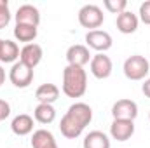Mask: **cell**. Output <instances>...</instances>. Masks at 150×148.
<instances>
[{"label":"cell","instance_id":"obj_1","mask_svg":"<svg viewBox=\"0 0 150 148\" xmlns=\"http://www.w3.org/2000/svg\"><path fill=\"white\" fill-rule=\"evenodd\" d=\"M87 91V73L80 66L68 65L63 70V92L68 98H82Z\"/></svg>","mask_w":150,"mask_h":148},{"label":"cell","instance_id":"obj_2","mask_svg":"<svg viewBox=\"0 0 150 148\" xmlns=\"http://www.w3.org/2000/svg\"><path fill=\"white\" fill-rule=\"evenodd\" d=\"M122 70H124V75L129 80H143L150 72L149 59L142 54H133L124 61Z\"/></svg>","mask_w":150,"mask_h":148},{"label":"cell","instance_id":"obj_3","mask_svg":"<svg viewBox=\"0 0 150 148\" xmlns=\"http://www.w3.org/2000/svg\"><path fill=\"white\" fill-rule=\"evenodd\" d=\"M103 21H105V14L94 4H87L79 11V23H80V26L87 28L89 32L98 30L103 25Z\"/></svg>","mask_w":150,"mask_h":148},{"label":"cell","instance_id":"obj_4","mask_svg":"<svg viewBox=\"0 0 150 148\" xmlns=\"http://www.w3.org/2000/svg\"><path fill=\"white\" fill-rule=\"evenodd\" d=\"M9 80L14 87L25 89L33 82V70L21 61H16L9 70Z\"/></svg>","mask_w":150,"mask_h":148},{"label":"cell","instance_id":"obj_5","mask_svg":"<svg viewBox=\"0 0 150 148\" xmlns=\"http://www.w3.org/2000/svg\"><path fill=\"white\" fill-rule=\"evenodd\" d=\"M89 68H91V73L94 75L98 80H105L112 75L113 65L112 59L105 54V52H98L91 58V63H89Z\"/></svg>","mask_w":150,"mask_h":148},{"label":"cell","instance_id":"obj_6","mask_svg":"<svg viewBox=\"0 0 150 148\" xmlns=\"http://www.w3.org/2000/svg\"><path fill=\"white\" fill-rule=\"evenodd\" d=\"M86 44L87 47L98 51V52H107L110 47H112L113 40L112 35L105 30H93V32H87L86 35Z\"/></svg>","mask_w":150,"mask_h":148},{"label":"cell","instance_id":"obj_7","mask_svg":"<svg viewBox=\"0 0 150 148\" xmlns=\"http://www.w3.org/2000/svg\"><path fill=\"white\" fill-rule=\"evenodd\" d=\"M65 115H68L77 125H80L82 129H86V125H89L91 120H93V108H91L87 103L77 101V103H74V105L68 108V111H67Z\"/></svg>","mask_w":150,"mask_h":148},{"label":"cell","instance_id":"obj_8","mask_svg":"<svg viewBox=\"0 0 150 148\" xmlns=\"http://www.w3.org/2000/svg\"><path fill=\"white\" fill-rule=\"evenodd\" d=\"M112 117L119 120H134L138 117V105L133 99H119L112 106Z\"/></svg>","mask_w":150,"mask_h":148},{"label":"cell","instance_id":"obj_9","mask_svg":"<svg viewBox=\"0 0 150 148\" xmlns=\"http://www.w3.org/2000/svg\"><path fill=\"white\" fill-rule=\"evenodd\" d=\"M91 52H89V47L87 45H82V44H75L70 45L68 51H67V61L68 65L72 66H80L84 68L87 63H91Z\"/></svg>","mask_w":150,"mask_h":148},{"label":"cell","instance_id":"obj_10","mask_svg":"<svg viewBox=\"0 0 150 148\" xmlns=\"http://www.w3.org/2000/svg\"><path fill=\"white\" fill-rule=\"evenodd\" d=\"M16 25H32V26H38L40 25V12L37 7L25 4L21 7H18L16 14H14Z\"/></svg>","mask_w":150,"mask_h":148},{"label":"cell","instance_id":"obj_11","mask_svg":"<svg viewBox=\"0 0 150 148\" xmlns=\"http://www.w3.org/2000/svg\"><path fill=\"white\" fill-rule=\"evenodd\" d=\"M134 134V120H119L113 118L110 125V136L117 141H127Z\"/></svg>","mask_w":150,"mask_h":148},{"label":"cell","instance_id":"obj_12","mask_svg":"<svg viewBox=\"0 0 150 148\" xmlns=\"http://www.w3.org/2000/svg\"><path fill=\"white\" fill-rule=\"evenodd\" d=\"M42 56H44L42 47L33 42V44H26V45L21 49V52H19V61L25 63L26 66H30V68L33 70L38 63L42 61Z\"/></svg>","mask_w":150,"mask_h":148},{"label":"cell","instance_id":"obj_13","mask_svg":"<svg viewBox=\"0 0 150 148\" xmlns=\"http://www.w3.org/2000/svg\"><path fill=\"white\" fill-rule=\"evenodd\" d=\"M115 25H117V30H119L120 33H124V35H131V33H134V32L138 30L140 19H138V16H136L134 12H131V11H124L122 14L117 16Z\"/></svg>","mask_w":150,"mask_h":148},{"label":"cell","instance_id":"obj_14","mask_svg":"<svg viewBox=\"0 0 150 148\" xmlns=\"http://www.w3.org/2000/svg\"><path fill=\"white\" fill-rule=\"evenodd\" d=\"M11 129L16 136H28L33 132V117L26 115V113H19L12 118L11 122Z\"/></svg>","mask_w":150,"mask_h":148},{"label":"cell","instance_id":"obj_15","mask_svg":"<svg viewBox=\"0 0 150 148\" xmlns=\"http://www.w3.org/2000/svg\"><path fill=\"white\" fill-rule=\"evenodd\" d=\"M35 98L38 99V103L52 105L59 98V87L56 84H42V85H38L37 91H35Z\"/></svg>","mask_w":150,"mask_h":148},{"label":"cell","instance_id":"obj_16","mask_svg":"<svg viewBox=\"0 0 150 148\" xmlns=\"http://www.w3.org/2000/svg\"><path fill=\"white\" fill-rule=\"evenodd\" d=\"M32 148H58V143L51 131L37 129L32 134Z\"/></svg>","mask_w":150,"mask_h":148},{"label":"cell","instance_id":"obj_17","mask_svg":"<svg viewBox=\"0 0 150 148\" xmlns=\"http://www.w3.org/2000/svg\"><path fill=\"white\" fill-rule=\"evenodd\" d=\"M19 45L12 40H2L0 45V63H16L19 59Z\"/></svg>","mask_w":150,"mask_h":148},{"label":"cell","instance_id":"obj_18","mask_svg":"<svg viewBox=\"0 0 150 148\" xmlns=\"http://www.w3.org/2000/svg\"><path fill=\"white\" fill-rule=\"evenodd\" d=\"M82 148H110V140L101 131H91L84 138Z\"/></svg>","mask_w":150,"mask_h":148},{"label":"cell","instance_id":"obj_19","mask_svg":"<svg viewBox=\"0 0 150 148\" xmlns=\"http://www.w3.org/2000/svg\"><path fill=\"white\" fill-rule=\"evenodd\" d=\"M59 131H61V134H63L67 140H75V138H79V136L84 132V129H82L80 125H77L68 115H63V118H61V122H59Z\"/></svg>","mask_w":150,"mask_h":148},{"label":"cell","instance_id":"obj_20","mask_svg":"<svg viewBox=\"0 0 150 148\" xmlns=\"http://www.w3.org/2000/svg\"><path fill=\"white\" fill-rule=\"evenodd\" d=\"M37 26H32V25H16L14 26V37L18 42L33 44V40L37 38Z\"/></svg>","mask_w":150,"mask_h":148},{"label":"cell","instance_id":"obj_21","mask_svg":"<svg viewBox=\"0 0 150 148\" xmlns=\"http://www.w3.org/2000/svg\"><path fill=\"white\" fill-rule=\"evenodd\" d=\"M33 117L35 120L40 122V124H52L54 118H56V110L52 105H45V103H38L35 111H33Z\"/></svg>","mask_w":150,"mask_h":148},{"label":"cell","instance_id":"obj_22","mask_svg":"<svg viewBox=\"0 0 150 148\" xmlns=\"http://www.w3.org/2000/svg\"><path fill=\"white\" fill-rule=\"evenodd\" d=\"M103 5H105V9H107L108 12L117 14V16L122 14V12L127 9V2H126V0H105Z\"/></svg>","mask_w":150,"mask_h":148},{"label":"cell","instance_id":"obj_23","mask_svg":"<svg viewBox=\"0 0 150 148\" xmlns=\"http://www.w3.org/2000/svg\"><path fill=\"white\" fill-rule=\"evenodd\" d=\"M11 21V11H9V2L0 0V30H4Z\"/></svg>","mask_w":150,"mask_h":148},{"label":"cell","instance_id":"obj_24","mask_svg":"<svg viewBox=\"0 0 150 148\" xmlns=\"http://www.w3.org/2000/svg\"><path fill=\"white\" fill-rule=\"evenodd\" d=\"M138 14H140V21L142 23H145V25H150V0H145L142 5H140V11H138Z\"/></svg>","mask_w":150,"mask_h":148},{"label":"cell","instance_id":"obj_25","mask_svg":"<svg viewBox=\"0 0 150 148\" xmlns=\"http://www.w3.org/2000/svg\"><path fill=\"white\" fill-rule=\"evenodd\" d=\"M11 115V105L5 99H0V120H5Z\"/></svg>","mask_w":150,"mask_h":148},{"label":"cell","instance_id":"obj_26","mask_svg":"<svg viewBox=\"0 0 150 148\" xmlns=\"http://www.w3.org/2000/svg\"><path fill=\"white\" fill-rule=\"evenodd\" d=\"M142 91H143V94L150 98V77L149 78H145V82H143V85H142Z\"/></svg>","mask_w":150,"mask_h":148},{"label":"cell","instance_id":"obj_27","mask_svg":"<svg viewBox=\"0 0 150 148\" xmlns=\"http://www.w3.org/2000/svg\"><path fill=\"white\" fill-rule=\"evenodd\" d=\"M5 82V70H4V66L0 65V85Z\"/></svg>","mask_w":150,"mask_h":148},{"label":"cell","instance_id":"obj_28","mask_svg":"<svg viewBox=\"0 0 150 148\" xmlns=\"http://www.w3.org/2000/svg\"><path fill=\"white\" fill-rule=\"evenodd\" d=\"M0 45H2V38H0Z\"/></svg>","mask_w":150,"mask_h":148},{"label":"cell","instance_id":"obj_29","mask_svg":"<svg viewBox=\"0 0 150 148\" xmlns=\"http://www.w3.org/2000/svg\"><path fill=\"white\" fill-rule=\"evenodd\" d=\"M149 120H150V113H149Z\"/></svg>","mask_w":150,"mask_h":148}]
</instances>
